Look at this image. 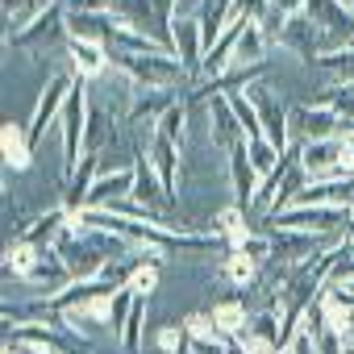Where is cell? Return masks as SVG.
Wrapping results in <instances>:
<instances>
[{"instance_id":"1","label":"cell","mask_w":354,"mask_h":354,"mask_svg":"<svg viewBox=\"0 0 354 354\" xmlns=\"http://www.w3.org/2000/svg\"><path fill=\"white\" fill-rule=\"evenodd\" d=\"M5 271L21 283H42L46 292H59L63 283H71L63 259L55 254V246H38L30 238H13L9 254H5Z\"/></svg>"},{"instance_id":"2","label":"cell","mask_w":354,"mask_h":354,"mask_svg":"<svg viewBox=\"0 0 354 354\" xmlns=\"http://www.w3.org/2000/svg\"><path fill=\"white\" fill-rule=\"evenodd\" d=\"M109 67L125 71L138 88H171L188 71L175 59V50H150V55H129V50H109Z\"/></svg>"},{"instance_id":"3","label":"cell","mask_w":354,"mask_h":354,"mask_svg":"<svg viewBox=\"0 0 354 354\" xmlns=\"http://www.w3.org/2000/svg\"><path fill=\"white\" fill-rule=\"evenodd\" d=\"M300 167L308 175V184H321V180H354V146L342 142V138L308 142V146H300Z\"/></svg>"},{"instance_id":"4","label":"cell","mask_w":354,"mask_h":354,"mask_svg":"<svg viewBox=\"0 0 354 354\" xmlns=\"http://www.w3.org/2000/svg\"><path fill=\"white\" fill-rule=\"evenodd\" d=\"M88 109H92V104H88V84L75 80V88H71V96H67V109H63V117H59V125H63V180H71L75 167L84 162Z\"/></svg>"},{"instance_id":"5","label":"cell","mask_w":354,"mask_h":354,"mask_svg":"<svg viewBox=\"0 0 354 354\" xmlns=\"http://www.w3.org/2000/svg\"><path fill=\"white\" fill-rule=\"evenodd\" d=\"M304 13L321 30L325 50H342L354 42V5L350 0H304Z\"/></svg>"},{"instance_id":"6","label":"cell","mask_w":354,"mask_h":354,"mask_svg":"<svg viewBox=\"0 0 354 354\" xmlns=\"http://www.w3.org/2000/svg\"><path fill=\"white\" fill-rule=\"evenodd\" d=\"M271 230H304V234H346L350 213L346 209H321V205H296L267 217Z\"/></svg>"},{"instance_id":"7","label":"cell","mask_w":354,"mask_h":354,"mask_svg":"<svg viewBox=\"0 0 354 354\" xmlns=\"http://www.w3.org/2000/svg\"><path fill=\"white\" fill-rule=\"evenodd\" d=\"M288 133L296 138V146L325 142L337 133V113L325 104H296V109H288Z\"/></svg>"},{"instance_id":"8","label":"cell","mask_w":354,"mask_h":354,"mask_svg":"<svg viewBox=\"0 0 354 354\" xmlns=\"http://www.w3.org/2000/svg\"><path fill=\"white\" fill-rule=\"evenodd\" d=\"M63 30H67V5H63V0H55V5H46L30 26H21V30L9 34V46L13 50H34V46L55 42Z\"/></svg>"},{"instance_id":"9","label":"cell","mask_w":354,"mask_h":354,"mask_svg":"<svg viewBox=\"0 0 354 354\" xmlns=\"http://www.w3.org/2000/svg\"><path fill=\"white\" fill-rule=\"evenodd\" d=\"M246 96L254 100V109H259V125H263V138L283 154L288 146H292V133H288V109L267 92V84L259 80V84H250L246 88Z\"/></svg>"},{"instance_id":"10","label":"cell","mask_w":354,"mask_h":354,"mask_svg":"<svg viewBox=\"0 0 354 354\" xmlns=\"http://www.w3.org/2000/svg\"><path fill=\"white\" fill-rule=\"evenodd\" d=\"M71 88H75V80H71L67 71H63V75H55V80H50V84L42 88V100H38V109H34V117H30V125H26V129H30V142H34V146H38V138H42V133H46V129H50V125H55V121L63 117V109H67V96H71Z\"/></svg>"},{"instance_id":"11","label":"cell","mask_w":354,"mask_h":354,"mask_svg":"<svg viewBox=\"0 0 354 354\" xmlns=\"http://www.w3.org/2000/svg\"><path fill=\"white\" fill-rule=\"evenodd\" d=\"M275 46L292 50V55H296V59H304V63H317V55H325L321 30L308 21V13L288 17V21H283V30H279V38H275Z\"/></svg>"},{"instance_id":"12","label":"cell","mask_w":354,"mask_h":354,"mask_svg":"<svg viewBox=\"0 0 354 354\" xmlns=\"http://www.w3.org/2000/svg\"><path fill=\"white\" fill-rule=\"evenodd\" d=\"M150 162H154V175H158V184H162V192L175 201L180 196V142H171L167 133H158V129H150Z\"/></svg>"},{"instance_id":"13","label":"cell","mask_w":354,"mask_h":354,"mask_svg":"<svg viewBox=\"0 0 354 354\" xmlns=\"http://www.w3.org/2000/svg\"><path fill=\"white\" fill-rule=\"evenodd\" d=\"M225 154H230V180H234L238 209H246V205H254V192H259V180H263V175H259V171H254V162H250L246 138H242V142H234Z\"/></svg>"},{"instance_id":"14","label":"cell","mask_w":354,"mask_h":354,"mask_svg":"<svg viewBox=\"0 0 354 354\" xmlns=\"http://www.w3.org/2000/svg\"><path fill=\"white\" fill-rule=\"evenodd\" d=\"M133 201L146 205L150 213H162V205L171 201V196L162 192L158 175H154V162H150V154H146L142 146H138V158H133Z\"/></svg>"},{"instance_id":"15","label":"cell","mask_w":354,"mask_h":354,"mask_svg":"<svg viewBox=\"0 0 354 354\" xmlns=\"http://www.w3.org/2000/svg\"><path fill=\"white\" fill-rule=\"evenodd\" d=\"M67 55H71V67H75V80H100L109 75V46L100 42H80V38H67Z\"/></svg>"},{"instance_id":"16","label":"cell","mask_w":354,"mask_h":354,"mask_svg":"<svg viewBox=\"0 0 354 354\" xmlns=\"http://www.w3.org/2000/svg\"><path fill=\"white\" fill-rule=\"evenodd\" d=\"M96 158H100V154H84V162L75 167V175H71V180H63V209H67V213H80V209L88 205V196H92V188H96V180H100Z\"/></svg>"},{"instance_id":"17","label":"cell","mask_w":354,"mask_h":354,"mask_svg":"<svg viewBox=\"0 0 354 354\" xmlns=\"http://www.w3.org/2000/svg\"><path fill=\"white\" fill-rule=\"evenodd\" d=\"M175 100H180V92H175V88H138V92H133V104H129V113H125V121H133V125L158 121Z\"/></svg>"},{"instance_id":"18","label":"cell","mask_w":354,"mask_h":354,"mask_svg":"<svg viewBox=\"0 0 354 354\" xmlns=\"http://www.w3.org/2000/svg\"><path fill=\"white\" fill-rule=\"evenodd\" d=\"M125 196H133V167H121V171L100 175L84 209H109L113 201H125Z\"/></svg>"},{"instance_id":"19","label":"cell","mask_w":354,"mask_h":354,"mask_svg":"<svg viewBox=\"0 0 354 354\" xmlns=\"http://www.w3.org/2000/svg\"><path fill=\"white\" fill-rule=\"evenodd\" d=\"M267 34H263V26L259 21H250L242 34H238V42H234V55H230V63H225V71L230 67H259V63H267ZM221 71V75H225Z\"/></svg>"},{"instance_id":"20","label":"cell","mask_w":354,"mask_h":354,"mask_svg":"<svg viewBox=\"0 0 354 354\" xmlns=\"http://www.w3.org/2000/svg\"><path fill=\"white\" fill-rule=\"evenodd\" d=\"M209 133H213V142H217L221 150H230L234 142H242V138H246L225 96H213V100H209Z\"/></svg>"},{"instance_id":"21","label":"cell","mask_w":354,"mask_h":354,"mask_svg":"<svg viewBox=\"0 0 354 354\" xmlns=\"http://www.w3.org/2000/svg\"><path fill=\"white\" fill-rule=\"evenodd\" d=\"M209 317H213V325H217V333H221V337H242V333H246V325H250V313H246L242 296L217 300V304L209 308Z\"/></svg>"},{"instance_id":"22","label":"cell","mask_w":354,"mask_h":354,"mask_svg":"<svg viewBox=\"0 0 354 354\" xmlns=\"http://www.w3.org/2000/svg\"><path fill=\"white\" fill-rule=\"evenodd\" d=\"M0 146H5V167H9V171H26V167H30V158H34L30 129L5 121V129H0Z\"/></svg>"},{"instance_id":"23","label":"cell","mask_w":354,"mask_h":354,"mask_svg":"<svg viewBox=\"0 0 354 354\" xmlns=\"http://www.w3.org/2000/svg\"><path fill=\"white\" fill-rule=\"evenodd\" d=\"M117 117L109 109H88V129H84V154H100L104 146L117 142Z\"/></svg>"},{"instance_id":"24","label":"cell","mask_w":354,"mask_h":354,"mask_svg":"<svg viewBox=\"0 0 354 354\" xmlns=\"http://www.w3.org/2000/svg\"><path fill=\"white\" fill-rule=\"evenodd\" d=\"M259 259H250L246 250H225V267H221V275L234 283V288H250L254 279H259Z\"/></svg>"},{"instance_id":"25","label":"cell","mask_w":354,"mask_h":354,"mask_svg":"<svg viewBox=\"0 0 354 354\" xmlns=\"http://www.w3.org/2000/svg\"><path fill=\"white\" fill-rule=\"evenodd\" d=\"M230 250H238L246 238H250V225H246V217H242V209H225L221 217H217V230H213Z\"/></svg>"},{"instance_id":"26","label":"cell","mask_w":354,"mask_h":354,"mask_svg":"<svg viewBox=\"0 0 354 354\" xmlns=\"http://www.w3.org/2000/svg\"><path fill=\"white\" fill-rule=\"evenodd\" d=\"M313 104H325L337 113V121H346V117H354V84H329Z\"/></svg>"},{"instance_id":"27","label":"cell","mask_w":354,"mask_h":354,"mask_svg":"<svg viewBox=\"0 0 354 354\" xmlns=\"http://www.w3.org/2000/svg\"><path fill=\"white\" fill-rule=\"evenodd\" d=\"M154 129H158V133H167L171 142H180V146H184V129H188V100L180 96V100H175V104L154 121Z\"/></svg>"},{"instance_id":"28","label":"cell","mask_w":354,"mask_h":354,"mask_svg":"<svg viewBox=\"0 0 354 354\" xmlns=\"http://www.w3.org/2000/svg\"><path fill=\"white\" fill-rule=\"evenodd\" d=\"M142 325H146V296H133V308H129L125 329H121V346H125L129 354L142 350Z\"/></svg>"},{"instance_id":"29","label":"cell","mask_w":354,"mask_h":354,"mask_svg":"<svg viewBox=\"0 0 354 354\" xmlns=\"http://www.w3.org/2000/svg\"><path fill=\"white\" fill-rule=\"evenodd\" d=\"M317 67L333 71L337 84H354V46H342V50H325V55H317Z\"/></svg>"},{"instance_id":"30","label":"cell","mask_w":354,"mask_h":354,"mask_svg":"<svg viewBox=\"0 0 354 354\" xmlns=\"http://www.w3.org/2000/svg\"><path fill=\"white\" fill-rule=\"evenodd\" d=\"M246 150H250V162H254V171L259 175H267V171H275V162L283 158L267 138H246Z\"/></svg>"},{"instance_id":"31","label":"cell","mask_w":354,"mask_h":354,"mask_svg":"<svg viewBox=\"0 0 354 354\" xmlns=\"http://www.w3.org/2000/svg\"><path fill=\"white\" fill-rule=\"evenodd\" d=\"M154 283H158V259H142L125 288H129V292H138V296H150V292H154Z\"/></svg>"},{"instance_id":"32","label":"cell","mask_w":354,"mask_h":354,"mask_svg":"<svg viewBox=\"0 0 354 354\" xmlns=\"http://www.w3.org/2000/svg\"><path fill=\"white\" fill-rule=\"evenodd\" d=\"M133 296L138 292H129V288H117L113 292V308H109V329H125V317H129V308H133Z\"/></svg>"},{"instance_id":"33","label":"cell","mask_w":354,"mask_h":354,"mask_svg":"<svg viewBox=\"0 0 354 354\" xmlns=\"http://www.w3.org/2000/svg\"><path fill=\"white\" fill-rule=\"evenodd\" d=\"M67 13H117L121 0H63Z\"/></svg>"},{"instance_id":"34","label":"cell","mask_w":354,"mask_h":354,"mask_svg":"<svg viewBox=\"0 0 354 354\" xmlns=\"http://www.w3.org/2000/svg\"><path fill=\"white\" fill-rule=\"evenodd\" d=\"M238 250H246L250 259H259V263H267V259H271V238H254V234H250V238H246V242H242Z\"/></svg>"},{"instance_id":"35","label":"cell","mask_w":354,"mask_h":354,"mask_svg":"<svg viewBox=\"0 0 354 354\" xmlns=\"http://www.w3.org/2000/svg\"><path fill=\"white\" fill-rule=\"evenodd\" d=\"M313 342H317V354H342V350H346V342H342L337 333H329V329H321Z\"/></svg>"},{"instance_id":"36","label":"cell","mask_w":354,"mask_h":354,"mask_svg":"<svg viewBox=\"0 0 354 354\" xmlns=\"http://www.w3.org/2000/svg\"><path fill=\"white\" fill-rule=\"evenodd\" d=\"M271 9L283 13V17H300L304 13V0H271Z\"/></svg>"},{"instance_id":"37","label":"cell","mask_w":354,"mask_h":354,"mask_svg":"<svg viewBox=\"0 0 354 354\" xmlns=\"http://www.w3.org/2000/svg\"><path fill=\"white\" fill-rule=\"evenodd\" d=\"M333 138H342V142H350V146H354V117L337 121V133H333Z\"/></svg>"},{"instance_id":"38","label":"cell","mask_w":354,"mask_h":354,"mask_svg":"<svg viewBox=\"0 0 354 354\" xmlns=\"http://www.w3.org/2000/svg\"><path fill=\"white\" fill-rule=\"evenodd\" d=\"M171 354H192V342H180V346H175Z\"/></svg>"}]
</instances>
